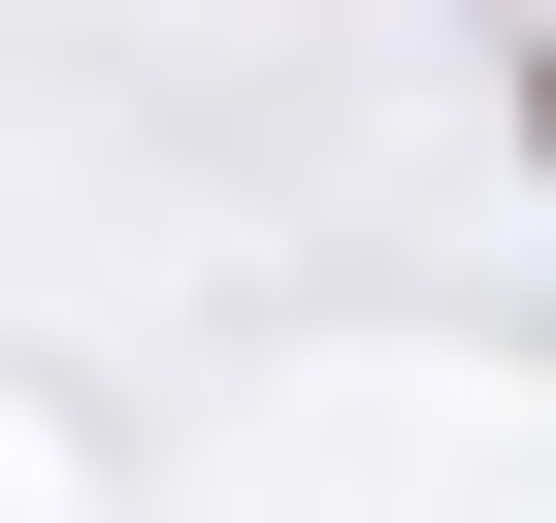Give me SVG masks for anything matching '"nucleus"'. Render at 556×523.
I'll list each match as a JSON object with an SVG mask.
<instances>
[{
	"instance_id": "1",
	"label": "nucleus",
	"mask_w": 556,
	"mask_h": 523,
	"mask_svg": "<svg viewBox=\"0 0 556 523\" xmlns=\"http://www.w3.org/2000/svg\"><path fill=\"white\" fill-rule=\"evenodd\" d=\"M523 164H556V34H523Z\"/></svg>"
}]
</instances>
